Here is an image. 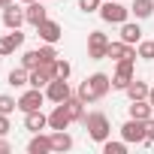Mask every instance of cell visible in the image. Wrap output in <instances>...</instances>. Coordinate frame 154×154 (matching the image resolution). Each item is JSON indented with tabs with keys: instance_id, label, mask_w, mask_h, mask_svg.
<instances>
[{
	"instance_id": "obj_1",
	"label": "cell",
	"mask_w": 154,
	"mask_h": 154,
	"mask_svg": "<svg viewBox=\"0 0 154 154\" xmlns=\"http://www.w3.org/2000/svg\"><path fill=\"white\" fill-rule=\"evenodd\" d=\"M109 91H112V79H109L106 72H94V75H88V79L79 85L75 97L85 100V103H97V100H103Z\"/></svg>"
},
{
	"instance_id": "obj_2",
	"label": "cell",
	"mask_w": 154,
	"mask_h": 154,
	"mask_svg": "<svg viewBox=\"0 0 154 154\" xmlns=\"http://www.w3.org/2000/svg\"><path fill=\"white\" fill-rule=\"evenodd\" d=\"M82 124H85L88 136H91L94 142H100V145H103V142L109 139V133H112V124H109V118H106L103 112H88Z\"/></svg>"
},
{
	"instance_id": "obj_3",
	"label": "cell",
	"mask_w": 154,
	"mask_h": 154,
	"mask_svg": "<svg viewBox=\"0 0 154 154\" xmlns=\"http://www.w3.org/2000/svg\"><path fill=\"white\" fill-rule=\"evenodd\" d=\"M127 15H130V9L121 6L118 0H103V3H100V18H103L106 24H124Z\"/></svg>"
},
{
	"instance_id": "obj_4",
	"label": "cell",
	"mask_w": 154,
	"mask_h": 154,
	"mask_svg": "<svg viewBox=\"0 0 154 154\" xmlns=\"http://www.w3.org/2000/svg\"><path fill=\"white\" fill-rule=\"evenodd\" d=\"M136 60H115V75H112V91H124L136 75H133Z\"/></svg>"
},
{
	"instance_id": "obj_5",
	"label": "cell",
	"mask_w": 154,
	"mask_h": 154,
	"mask_svg": "<svg viewBox=\"0 0 154 154\" xmlns=\"http://www.w3.org/2000/svg\"><path fill=\"white\" fill-rule=\"evenodd\" d=\"M109 36L106 33H100V30H91L88 33V57L91 60H103L106 54H109Z\"/></svg>"
},
{
	"instance_id": "obj_6",
	"label": "cell",
	"mask_w": 154,
	"mask_h": 154,
	"mask_svg": "<svg viewBox=\"0 0 154 154\" xmlns=\"http://www.w3.org/2000/svg\"><path fill=\"white\" fill-rule=\"evenodd\" d=\"M121 139L127 145H145V121H136V118H127L124 127H121Z\"/></svg>"
},
{
	"instance_id": "obj_7",
	"label": "cell",
	"mask_w": 154,
	"mask_h": 154,
	"mask_svg": "<svg viewBox=\"0 0 154 154\" xmlns=\"http://www.w3.org/2000/svg\"><path fill=\"white\" fill-rule=\"evenodd\" d=\"M45 97H48L51 103H66V100L72 97V88H69L66 79H51V82L45 85Z\"/></svg>"
},
{
	"instance_id": "obj_8",
	"label": "cell",
	"mask_w": 154,
	"mask_h": 154,
	"mask_svg": "<svg viewBox=\"0 0 154 154\" xmlns=\"http://www.w3.org/2000/svg\"><path fill=\"white\" fill-rule=\"evenodd\" d=\"M45 100H48V97H45L42 88H30V91H24V94L18 97V109H21V112H36V109H42Z\"/></svg>"
},
{
	"instance_id": "obj_9",
	"label": "cell",
	"mask_w": 154,
	"mask_h": 154,
	"mask_svg": "<svg viewBox=\"0 0 154 154\" xmlns=\"http://www.w3.org/2000/svg\"><path fill=\"white\" fill-rule=\"evenodd\" d=\"M69 124H72V118H69L66 103H54V109L48 112V127L51 130H66Z\"/></svg>"
},
{
	"instance_id": "obj_10",
	"label": "cell",
	"mask_w": 154,
	"mask_h": 154,
	"mask_svg": "<svg viewBox=\"0 0 154 154\" xmlns=\"http://www.w3.org/2000/svg\"><path fill=\"white\" fill-rule=\"evenodd\" d=\"M21 45H24V33H21V27H15V30L3 33V36H0V57L12 54V51H15V48H21Z\"/></svg>"
},
{
	"instance_id": "obj_11",
	"label": "cell",
	"mask_w": 154,
	"mask_h": 154,
	"mask_svg": "<svg viewBox=\"0 0 154 154\" xmlns=\"http://www.w3.org/2000/svg\"><path fill=\"white\" fill-rule=\"evenodd\" d=\"M24 18H27L30 27H39V24L48 18V9L39 3V0H33V3H24Z\"/></svg>"
},
{
	"instance_id": "obj_12",
	"label": "cell",
	"mask_w": 154,
	"mask_h": 154,
	"mask_svg": "<svg viewBox=\"0 0 154 154\" xmlns=\"http://www.w3.org/2000/svg\"><path fill=\"white\" fill-rule=\"evenodd\" d=\"M106 57H112V60H136L139 54H136L133 45H127L124 39H118V42H109V54Z\"/></svg>"
},
{
	"instance_id": "obj_13",
	"label": "cell",
	"mask_w": 154,
	"mask_h": 154,
	"mask_svg": "<svg viewBox=\"0 0 154 154\" xmlns=\"http://www.w3.org/2000/svg\"><path fill=\"white\" fill-rule=\"evenodd\" d=\"M36 33H39V39H42V42H51V45H54V42L63 36L60 24H57V21H51V18H45V21L36 27Z\"/></svg>"
},
{
	"instance_id": "obj_14",
	"label": "cell",
	"mask_w": 154,
	"mask_h": 154,
	"mask_svg": "<svg viewBox=\"0 0 154 154\" xmlns=\"http://www.w3.org/2000/svg\"><path fill=\"white\" fill-rule=\"evenodd\" d=\"M127 115L136 118V121H148V118H154V106H151L148 100H130Z\"/></svg>"
},
{
	"instance_id": "obj_15",
	"label": "cell",
	"mask_w": 154,
	"mask_h": 154,
	"mask_svg": "<svg viewBox=\"0 0 154 154\" xmlns=\"http://www.w3.org/2000/svg\"><path fill=\"white\" fill-rule=\"evenodd\" d=\"M48 127V115L42 112V109H36V112H24V130H30V133H42Z\"/></svg>"
},
{
	"instance_id": "obj_16",
	"label": "cell",
	"mask_w": 154,
	"mask_h": 154,
	"mask_svg": "<svg viewBox=\"0 0 154 154\" xmlns=\"http://www.w3.org/2000/svg\"><path fill=\"white\" fill-rule=\"evenodd\" d=\"M27 18H24V9H18L15 3H9V6H3V24H6V30H15V27H21Z\"/></svg>"
},
{
	"instance_id": "obj_17",
	"label": "cell",
	"mask_w": 154,
	"mask_h": 154,
	"mask_svg": "<svg viewBox=\"0 0 154 154\" xmlns=\"http://www.w3.org/2000/svg\"><path fill=\"white\" fill-rule=\"evenodd\" d=\"M48 151H54V148H51V136L33 133V139L27 142V154H48Z\"/></svg>"
},
{
	"instance_id": "obj_18",
	"label": "cell",
	"mask_w": 154,
	"mask_h": 154,
	"mask_svg": "<svg viewBox=\"0 0 154 154\" xmlns=\"http://www.w3.org/2000/svg\"><path fill=\"white\" fill-rule=\"evenodd\" d=\"M121 39H124L127 45H139V42H142V27L133 24V21H124V24H121Z\"/></svg>"
},
{
	"instance_id": "obj_19",
	"label": "cell",
	"mask_w": 154,
	"mask_h": 154,
	"mask_svg": "<svg viewBox=\"0 0 154 154\" xmlns=\"http://www.w3.org/2000/svg\"><path fill=\"white\" fill-rule=\"evenodd\" d=\"M6 85H9V88H24V85H30V69H24V66H15V69H9V75H6Z\"/></svg>"
},
{
	"instance_id": "obj_20",
	"label": "cell",
	"mask_w": 154,
	"mask_h": 154,
	"mask_svg": "<svg viewBox=\"0 0 154 154\" xmlns=\"http://www.w3.org/2000/svg\"><path fill=\"white\" fill-rule=\"evenodd\" d=\"M130 12L136 15V21H142V18H151V15H154V0H133Z\"/></svg>"
},
{
	"instance_id": "obj_21",
	"label": "cell",
	"mask_w": 154,
	"mask_h": 154,
	"mask_svg": "<svg viewBox=\"0 0 154 154\" xmlns=\"http://www.w3.org/2000/svg\"><path fill=\"white\" fill-rule=\"evenodd\" d=\"M148 91H151V88H148L145 82H139V79H133V82L124 88V94H127L130 100H148Z\"/></svg>"
},
{
	"instance_id": "obj_22",
	"label": "cell",
	"mask_w": 154,
	"mask_h": 154,
	"mask_svg": "<svg viewBox=\"0 0 154 154\" xmlns=\"http://www.w3.org/2000/svg\"><path fill=\"white\" fill-rule=\"evenodd\" d=\"M85 106H88L85 100H79V97H69V100H66V109H69V118L82 124V121H85V115H88V112H85Z\"/></svg>"
},
{
	"instance_id": "obj_23",
	"label": "cell",
	"mask_w": 154,
	"mask_h": 154,
	"mask_svg": "<svg viewBox=\"0 0 154 154\" xmlns=\"http://www.w3.org/2000/svg\"><path fill=\"white\" fill-rule=\"evenodd\" d=\"M51 148H54V151H69V148H72V136H69L66 130H54V133H51Z\"/></svg>"
},
{
	"instance_id": "obj_24",
	"label": "cell",
	"mask_w": 154,
	"mask_h": 154,
	"mask_svg": "<svg viewBox=\"0 0 154 154\" xmlns=\"http://www.w3.org/2000/svg\"><path fill=\"white\" fill-rule=\"evenodd\" d=\"M21 66H24V69H36V66H42L39 48H30V51H24V57H21Z\"/></svg>"
},
{
	"instance_id": "obj_25",
	"label": "cell",
	"mask_w": 154,
	"mask_h": 154,
	"mask_svg": "<svg viewBox=\"0 0 154 154\" xmlns=\"http://www.w3.org/2000/svg\"><path fill=\"white\" fill-rule=\"evenodd\" d=\"M18 109V100L9 97V94H0V115H12Z\"/></svg>"
},
{
	"instance_id": "obj_26",
	"label": "cell",
	"mask_w": 154,
	"mask_h": 154,
	"mask_svg": "<svg viewBox=\"0 0 154 154\" xmlns=\"http://www.w3.org/2000/svg\"><path fill=\"white\" fill-rule=\"evenodd\" d=\"M136 54H139L142 60H154V39H142L139 48H136Z\"/></svg>"
},
{
	"instance_id": "obj_27",
	"label": "cell",
	"mask_w": 154,
	"mask_h": 154,
	"mask_svg": "<svg viewBox=\"0 0 154 154\" xmlns=\"http://www.w3.org/2000/svg\"><path fill=\"white\" fill-rule=\"evenodd\" d=\"M69 72H72V66H69V60H63V57H57V60H54V79H69Z\"/></svg>"
},
{
	"instance_id": "obj_28",
	"label": "cell",
	"mask_w": 154,
	"mask_h": 154,
	"mask_svg": "<svg viewBox=\"0 0 154 154\" xmlns=\"http://www.w3.org/2000/svg\"><path fill=\"white\" fill-rule=\"evenodd\" d=\"M124 151H127V142H112V139L103 142V154H124Z\"/></svg>"
},
{
	"instance_id": "obj_29",
	"label": "cell",
	"mask_w": 154,
	"mask_h": 154,
	"mask_svg": "<svg viewBox=\"0 0 154 154\" xmlns=\"http://www.w3.org/2000/svg\"><path fill=\"white\" fill-rule=\"evenodd\" d=\"M100 3L103 0H79V9L82 12H100Z\"/></svg>"
},
{
	"instance_id": "obj_30",
	"label": "cell",
	"mask_w": 154,
	"mask_h": 154,
	"mask_svg": "<svg viewBox=\"0 0 154 154\" xmlns=\"http://www.w3.org/2000/svg\"><path fill=\"white\" fill-rule=\"evenodd\" d=\"M151 142H154V118L145 121V145H151Z\"/></svg>"
},
{
	"instance_id": "obj_31",
	"label": "cell",
	"mask_w": 154,
	"mask_h": 154,
	"mask_svg": "<svg viewBox=\"0 0 154 154\" xmlns=\"http://www.w3.org/2000/svg\"><path fill=\"white\" fill-rule=\"evenodd\" d=\"M12 127H9V115H0V136H6Z\"/></svg>"
},
{
	"instance_id": "obj_32",
	"label": "cell",
	"mask_w": 154,
	"mask_h": 154,
	"mask_svg": "<svg viewBox=\"0 0 154 154\" xmlns=\"http://www.w3.org/2000/svg\"><path fill=\"white\" fill-rule=\"evenodd\" d=\"M9 151V142H6V136H0V154H6Z\"/></svg>"
},
{
	"instance_id": "obj_33",
	"label": "cell",
	"mask_w": 154,
	"mask_h": 154,
	"mask_svg": "<svg viewBox=\"0 0 154 154\" xmlns=\"http://www.w3.org/2000/svg\"><path fill=\"white\" fill-rule=\"evenodd\" d=\"M148 103H151V106H154V88H151V91H148Z\"/></svg>"
},
{
	"instance_id": "obj_34",
	"label": "cell",
	"mask_w": 154,
	"mask_h": 154,
	"mask_svg": "<svg viewBox=\"0 0 154 154\" xmlns=\"http://www.w3.org/2000/svg\"><path fill=\"white\" fill-rule=\"evenodd\" d=\"M9 3H15V0H0V9H3V6H9Z\"/></svg>"
},
{
	"instance_id": "obj_35",
	"label": "cell",
	"mask_w": 154,
	"mask_h": 154,
	"mask_svg": "<svg viewBox=\"0 0 154 154\" xmlns=\"http://www.w3.org/2000/svg\"><path fill=\"white\" fill-rule=\"evenodd\" d=\"M21 3H33V0H21Z\"/></svg>"
}]
</instances>
